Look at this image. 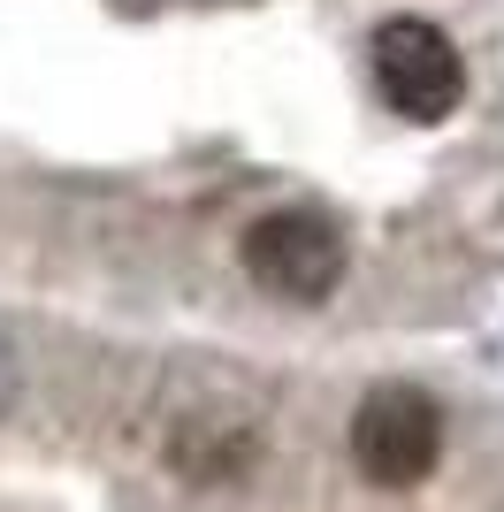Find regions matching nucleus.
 Instances as JSON below:
<instances>
[{"mask_svg": "<svg viewBox=\"0 0 504 512\" xmlns=\"http://www.w3.org/2000/svg\"><path fill=\"white\" fill-rule=\"evenodd\" d=\"M352 459L375 490H420L443 459V413L428 390L413 383H382L359 398L352 413Z\"/></svg>", "mask_w": 504, "mask_h": 512, "instance_id": "obj_2", "label": "nucleus"}, {"mask_svg": "<svg viewBox=\"0 0 504 512\" xmlns=\"http://www.w3.org/2000/svg\"><path fill=\"white\" fill-rule=\"evenodd\" d=\"M245 276L268 291V299L291 306H321L344 283V237H336L329 214L314 207H275L245 230Z\"/></svg>", "mask_w": 504, "mask_h": 512, "instance_id": "obj_3", "label": "nucleus"}, {"mask_svg": "<svg viewBox=\"0 0 504 512\" xmlns=\"http://www.w3.org/2000/svg\"><path fill=\"white\" fill-rule=\"evenodd\" d=\"M0 406H8V344H0Z\"/></svg>", "mask_w": 504, "mask_h": 512, "instance_id": "obj_4", "label": "nucleus"}, {"mask_svg": "<svg viewBox=\"0 0 504 512\" xmlns=\"http://www.w3.org/2000/svg\"><path fill=\"white\" fill-rule=\"evenodd\" d=\"M367 69H375L382 107L405 115V123H443V115L466 100L459 46H451V31H436L428 16L375 23V39H367Z\"/></svg>", "mask_w": 504, "mask_h": 512, "instance_id": "obj_1", "label": "nucleus"}]
</instances>
